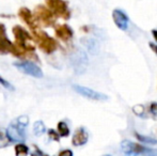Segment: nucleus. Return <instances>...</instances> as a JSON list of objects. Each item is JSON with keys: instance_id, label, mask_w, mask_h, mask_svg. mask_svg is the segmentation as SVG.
<instances>
[{"instance_id": "nucleus-1", "label": "nucleus", "mask_w": 157, "mask_h": 156, "mask_svg": "<svg viewBox=\"0 0 157 156\" xmlns=\"http://www.w3.org/2000/svg\"><path fill=\"white\" fill-rule=\"evenodd\" d=\"M29 119L27 116H21L11 122L6 128V137L12 142H23L26 139V129H27Z\"/></svg>"}, {"instance_id": "nucleus-2", "label": "nucleus", "mask_w": 157, "mask_h": 156, "mask_svg": "<svg viewBox=\"0 0 157 156\" xmlns=\"http://www.w3.org/2000/svg\"><path fill=\"white\" fill-rule=\"evenodd\" d=\"M70 61L75 73L77 75H80L85 73L87 70L89 59H88L87 52L82 48H75V50L70 56Z\"/></svg>"}, {"instance_id": "nucleus-3", "label": "nucleus", "mask_w": 157, "mask_h": 156, "mask_svg": "<svg viewBox=\"0 0 157 156\" xmlns=\"http://www.w3.org/2000/svg\"><path fill=\"white\" fill-rule=\"evenodd\" d=\"M121 151L126 155H141V154H157L156 150L145 148V146L132 142L130 140H123L121 142Z\"/></svg>"}, {"instance_id": "nucleus-4", "label": "nucleus", "mask_w": 157, "mask_h": 156, "mask_svg": "<svg viewBox=\"0 0 157 156\" xmlns=\"http://www.w3.org/2000/svg\"><path fill=\"white\" fill-rule=\"evenodd\" d=\"M73 89L74 91H76L78 94L82 95L83 97H87L89 100H93V101H106L108 100V96L104 93L101 92H97L93 89H90L88 87H83V86H79V85H74L73 86Z\"/></svg>"}, {"instance_id": "nucleus-5", "label": "nucleus", "mask_w": 157, "mask_h": 156, "mask_svg": "<svg viewBox=\"0 0 157 156\" xmlns=\"http://www.w3.org/2000/svg\"><path fill=\"white\" fill-rule=\"evenodd\" d=\"M14 67H17L21 72H23V73L27 74V75H29V76H32V77L41 78L42 76H43V72H42V70L33 62L25 61V62L14 63Z\"/></svg>"}, {"instance_id": "nucleus-6", "label": "nucleus", "mask_w": 157, "mask_h": 156, "mask_svg": "<svg viewBox=\"0 0 157 156\" xmlns=\"http://www.w3.org/2000/svg\"><path fill=\"white\" fill-rule=\"evenodd\" d=\"M112 18H113L114 24L117 25V27L120 30H127L128 25H129V19H128V16L125 14L123 11L119 10V9H116L112 12Z\"/></svg>"}, {"instance_id": "nucleus-7", "label": "nucleus", "mask_w": 157, "mask_h": 156, "mask_svg": "<svg viewBox=\"0 0 157 156\" xmlns=\"http://www.w3.org/2000/svg\"><path fill=\"white\" fill-rule=\"evenodd\" d=\"M48 6L59 16H63L67 18L70 13L67 10V4L62 0H48Z\"/></svg>"}, {"instance_id": "nucleus-8", "label": "nucleus", "mask_w": 157, "mask_h": 156, "mask_svg": "<svg viewBox=\"0 0 157 156\" xmlns=\"http://www.w3.org/2000/svg\"><path fill=\"white\" fill-rule=\"evenodd\" d=\"M88 139H89V135H88V131H86V128L85 127H79V128L76 129L74 136H73L72 143L75 146H80L87 143Z\"/></svg>"}, {"instance_id": "nucleus-9", "label": "nucleus", "mask_w": 157, "mask_h": 156, "mask_svg": "<svg viewBox=\"0 0 157 156\" xmlns=\"http://www.w3.org/2000/svg\"><path fill=\"white\" fill-rule=\"evenodd\" d=\"M80 42L91 55H98L99 44L94 38H89V36H87V38L81 39Z\"/></svg>"}, {"instance_id": "nucleus-10", "label": "nucleus", "mask_w": 157, "mask_h": 156, "mask_svg": "<svg viewBox=\"0 0 157 156\" xmlns=\"http://www.w3.org/2000/svg\"><path fill=\"white\" fill-rule=\"evenodd\" d=\"M12 47H13L12 44H11V42L9 41L6 36L4 27L2 25H0V52H4V51H8V50H11Z\"/></svg>"}, {"instance_id": "nucleus-11", "label": "nucleus", "mask_w": 157, "mask_h": 156, "mask_svg": "<svg viewBox=\"0 0 157 156\" xmlns=\"http://www.w3.org/2000/svg\"><path fill=\"white\" fill-rule=\"evenodd\" d=\"M40 47H42V49H43L44 51L49 54V52H52L57 48V43L54 39H50V38H48L47 36H45V38L42 40Z\"/></svg>"}, {"instance_id": "nucleus-12", "label": "nucleus", "mask_w": 157, "mask_h": 156, "mask_svg": "<svg viewBox=\"0 0 157 156\" xmlns=\"http://www.w3.org/2000/svg\"><path fill=\"white\" fill-rule=\"evenodd\" d=\"M56 33H57V36H58L59 38L64 40V41H66V40H70L73 36L72 29H71V28L68 27V26H66V25H63V26H61V27H59L58 29L56 30Z\"/></svg>"}, {"instance_id": "nucleus-13", "label": "nucleus", "mask_w": 157, "mask_h": 156, "mask_svg": "<svg viewBox=\"0 0 157 156\" xmlns=\"http://www.w3.org/2000/svg\"><path fill=\"white\" fill-rule=\"evenodd\" d=\"M135 136H136V138L139 140V141L143 142V143H145V144H151V146H155V144H157V140L152 137H149V136L140 135V134H138V133L135 134Z\"/></svg>"}, {"instance_id": "nucleus-14", "label": "nucleus", "mask_w": 157, "mask_h": 156, "mask_svg": "<svg viewBox=\"0 0 157 156\" xmlns=\"http://www.w3.org/2000/svg\"><path fill=\"white\" fill-rule=\"evenodd\" d=\"M45 131H46V127L42 121H37V122L34 123V125H33V133H34L35 135L41 136V135H43Z\"/></svg>"}, {"instance_id": "nucleus-15", "label": "nucleus", "mask_w": 157, "mask_h": 156, "mask_svg": "<svg viewBox=\"0 0 157 156\" xmlns=\"http://www.w3.org/2000/svg\"><path fill=\"white\" fill-rule=\"evenodd\" d=\"M14 33L15 36H17V39H18V41L21 42H25L27 39H29V36H28L27 33H26V31H24L23 29H21V27H16L14 29Z\"/></svg>"}, {"instance_id": "nucleus-16", "label": "nucleus", "mask_w": 157, "mask_h": 156, "mask_svg": "<svg viewBox=\"0 0 157 156\" xmlns=\"http://www.w3.org/2000/svg\"><path fill=\"white\" fill-rule=\"evenodd\" d=\"M58 133L62 137H67L70 135V128H68V126L66 125L65 122H60L58 124Z\"/></svg>"}, {"instance_id": "nucleus-17", "label": "nucleus", "mask_w": 157, "mask_h": 156, "mask_svg": "<svg viewBox=\"0 0 157 156\" xmlns=\"http://www.w3.org/2000/svg\"><path fill=\"white\" fill-rule=\"evenodd\" d=\"M132 111L135 112V115L139 116V117H142V118L145 117V116L143 115V113L145 112V108L143 105H136V106L132 108Z\"/></svg>"}, {"instance_id": "nucleus-18", "label": "nucleus", "mask_w": 157, "mask_h": 156, "mask_svg": "<svg viewBox=\"0 0 157 156\" xmlns=\"http://www.w3.org/2000/svg\"><path fill=\"white\" fill-rule=\"evenodd\" d=\"M149 112L154 119H157V103L153 102L149 106Z\"/></svg>"}, {"instance_id": "nucleus-19", "label": "nucleus", "mask_w": 157, "mask_h": 156, "mask_svg": "<svg viewBox=\"0 0 157 156\" xmlns=\"http://www.w3.org/2000/svg\"><path fill=\"white\" fill-rule=\"evenodd\" d=\"M15 151H16V154H27L28 153V148L24 144H17L16 148H15Z\"/></svg>"}, {"instance_id": "nucleus-20", "label": "nucleus", "mask_w": 157, "mask_h": 156, "mask_svg": "<svg viewBox=\"0 0 157 156\" xmlns=\"http://www.w3.org/2000/svg\"><path fill=\"white\" fill-rule=\"evenodd\" d=\"M48 134H49V137L52 138V139L56 140V141H59V135H60V134H58L56 131H54V129H49Z\"/></svg>"}, {"instance_id": "nucleus-21", "label": "nucleus", "mask_w": 157, "mask_h": 156, "mask_svg": "<svg viewBox=\"0 0 157 156\" xmlns=\"http://www.w3.org/2000/svg\"><path fill=\"white\" fill-rule=\"evenodd\" d=\"M0 83H1L2 86H3L6 89H9V90H13V86L11 85L10 82H8L6 80H4L2 77H0Z\"/></svg>"}, {"instance_id": "nucleus-22", "label": "nucleus", "mask_w": 157, "mask_h": 156, "mask_svg": "<svg viewBox=\"0 0 157 156\" xmlns=\"http://www.w3.org/2000/svg\"><path fill=\"white\" fill-rule=\"evenodd\" d=\"M150 47H151L152 49H153V51L155 52V54H157V45H155V44L152 43V42H151V43H150Z\"/></svg>"}, {"instance_id": "nucleus-23", "label": "nucleus", "mask_w": 157, "mask_h": 156, "mask_svg": "<svg viewBox=\"0 0 157 156\" xmlns=\"http://www.w3.org/2000/svg\"><path fill=\"white\" fill-rule=\"evenodd\" d=\"M60 155H70L72 156L73 155V152L72 151H62V152H60Z\"/></svg>"}, {"instance_id": "nucleus-24", "label": "nucleus", "mask_w": 157, "mask_h": 156, "mask_svg": "<svg viewBox=\"0 0 157 156\" xmlns=\"http://www.w3.org/2000/svg\"><path fill=\"white\" fill-rule=\"evenodd\" d=\"M4 146H6V140H3L2 138H0V148H3Z\"/></svg>"}, {"instance_id": "nucleus-25", "label": "nucleus", "mask_w": 157, "mask_h": 156, "mask_svg": "<svg viewBox=\"0 0 157 156\" xmlns=\"http://www.w3.org/2000/svg\"><path fill=\"white\" fill-rule=\"evenodd\" d=\"M152 34H153L154 39H155V41L157 42V29H154V30H152Z\"/></svg>"}]
</instances>
